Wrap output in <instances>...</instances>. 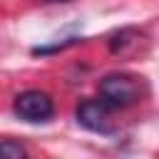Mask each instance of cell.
<instances>
[{"label": "cell", "mask_w": 159, "mask_h": 159, "mask_svg": "<svg viewBox=\"0 0 159 159\" xmlns=\"http://www.w3.org/2000/svg\"><path fill=\"white\" fill-rule=\"evenodd\" d=\"M15 114L25 122H32V124L50 122L55 114L52 97L47 92H40V89H27V92L15 97Z\"/></svg>", "instance_id": "2"}, {"label": "cell", "mask_w": 159, "mask_h": 159, "mask_svg": "<svg viewBox=\"0 0 159 159\" xmlns=\"http://www.w3.org/2000/svg\"><path fill=\"white\" fill-rule=\"evenodd\" d=\"M109 104L99 97V99H87L77 107V122L89 129V132H99V134H109L112 132V119H109Z\"/></svg>", "instance_id": "3"}, {"label": "cell", "mask_w": 159, "mask_h": 159, "mask_svg": "<svg viewBox=\"0 0 159 159\" xmlns=\"http://www.w3.org/2000/svg\"><path fill=\"white\" fill-rule=\"evenodd\" d=\"M52 2H67V0H52Z\"/></svg>", "instance_id": "5"}, {"label": "cell", "mask_w": 159, "mask_h": 159, "mask_svg": "<svg viewBox=\"0 0 159 159\" xmlns=\"http://www.w3.org/2000/svg\"><path fill=\"white\" fill-rule=\"evenodd\" d=\"M0 149H2V154L12 157V159H20V157H25V149H22L20 144H12V142H7V139L0 144Z\"/></svg>", "instance_id": "4"}, {"label": "cell", "mask_w": 159, "mask_h": 159, "mask_svg": "<svg viewBox=\"0 0 159 159\" xmlns=\"http://www.w3.org/2000/svg\"><path fill=\"white\" fill-rule=\"evenodd\" d=\"M99 97H102L112 109L129 107V104L139 102V97H142V77L127 75V72L107 75V77L99 82Z\"/></svg>", "instance_id": "1"}]
</instances>
